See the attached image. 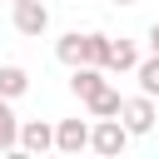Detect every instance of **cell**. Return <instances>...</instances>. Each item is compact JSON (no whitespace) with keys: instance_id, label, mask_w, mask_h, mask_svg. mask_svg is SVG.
<instances>
[{"instance_id":"5","label":"cell","mask_w":159,"mask_h":159,"mask_svg":"<svg viewBox=\"0 0 159 159\" xmlns=\"http://www.w3.org/2000/svg\"><path fill=\"white\" fill-rule=\"evenodd\" d=\"M55 149H60V154L89 149V119H60V124H55Z\"/></svg>"},{"instance_id":"14","label":"cell","mask_w":159,"mask_h":159,"mask_svg":"<svg viewBox=\"0 0 159 159\" xmlns=\"http://www.w3.org/2000/svg\"><path fill=\"white\" fill-rule=\"evenodd\" d=\"M144 40H149V55H159V20H154V25L144 30Z\"/></svg>"},{"instance_id":"1","label":"cell","mask_w":159,"mask_h":159,"mask_svg":"<svg viewBox=\"0 0 159 159\" xmlns=\"http://www.w3.org/2000/svg\"><path fill=\"white\" fill-rule=\"evenodd\" d=\"M129 139H134V134L124 129V119H119V114H109V119H94V124H89V149H94V154H104V159H119V154L129 149Z\"/></svg>"},{"instance_id":"9","label":"cell","mask_w":159,"mask_h":159,"mask_svg":"<svg viewBox=\"0 0 159 159\" xmlns=\"http://www.w3.org/2000/svg\"><path fill=\"white\" fill-rule=\"evenodd\" d=\"M104 60H109V35L104 30H84L80 35V65H99L104 70Z\"/></svg>"},{"instance_id":"13","label":"cell","mask_w":159,"mask_h":159,"mask_svg":"<svg viewBox=\"0 0 159 159\" xmlns=\"http://www.w3.org/2000/svg\"><path fill=\"white\" fill-rule=\"evenodd\" d=\"M55 60L60 65H80V30H70V35L55 40Z\"/></svg>"},{"instance_id":"11","label":"cell","mask_w":159,"mask_h":159,"mask_svg":"<svg viewBox=\"0 0 159 159\" xmlns=\"http://www.w3.org/2000/svg\"><path fill=\"white\" fill-rule=\"evenodd\" d=\"M15 139H20V119H15L10 99H0V154H15Z\"/></svg>"},{"instance_id":"16","label":"cell","mask_w":159,"mask_h":159,"mask_svg":"<svg viewBox=\"0 0 159 159\" xmlns=\"http://www.w3.org/2000/svg\"><path fill=\"white\" fill-rule=\"evenodd\" d=\"M10 5H15V0H10Z\"/></svg>"},{"instance_id":"3","label":"cell","mask_w":159,"mask_h":159,"mask_svg":"<svg viewBox=\"0 0 159 159\" xmlns=\"http://www.w3.org/2000/svg\"><path fill=\"white\" fill-rule=\"evenodd\" d=\"M15 30L25 40H40L50 30V5L45 0H15Z\"/></svg>"},{"instance_id":"2","label":"cell","mask_w":159,"mask_h":159,"mask_svg":"<svg viewBox=\"0 0 159 159\" xmlns=\"http://www.w3.org/2000/svg\"><path fill=\"white\" fill-rule=\"evenodd\" d=\"M119 119H124V129H129V134H149V129H154V119H159L154 94H134V99H124V104H119Z\"/></svg>"},{"instance_id":"7","label":"cell","mask_w":159,"mask_h":159,"mask_svg":"<svg viewBox=\"0 0 159 159\" xmlns=\"http://www.w3.org/2000/svg\"><path fill=\"white\" fill-rule=\"evenodd\" d=\"M99 84H104V70L99 65H70V94L75 99H89Z\"/></svg>"},{"instance_id":"10","label":"cell","mask_w":159,"mask_h":159,"mask_svg":"<svg viewBox=\"0 0 159 159\" xmlns=\"http://www.w3.org/2000/svg\"><path fill=\"white\" fill-rule=\"evenodd\" d=\"M30 89V75H25V65H0V99H20Z\"/></svg>"},{"instance_id":"12","label":"cell","mask_w":159,"mask_h":159,"mask_svg":"<svg viewBox=\"0 0 159 159\" xmlns=\"http://www.w3.org/2000/svg\"><path fill=\"white\" fill-rule=\"evenodd\" d=\"M134 80H139V94H159V55L139 60L134 65Z\"/></svg>"},{"instance_id":"8","label":"cell","mask_w":159,"mask_h":159,"mask_svg":"<svg viewBox=\"0 0 159 159\" xmlns=\"http://www.w3.org/2000/svg\"><path fill=\"white\" fill-rule=\"evenodd\" d=\"M119 104H124V94H119V89H114L109 80H104V84H99V89H94V94L84 99L89 119H109V114H119Z\"/></svg>"},{"instance_id":"6","label":"cell","mask_w":159,"mask_h":159,"mask_svg":"<svg viewBox=\"0 0 159 159\" xmlns=\"http://www.w3.org/2000/svg\"><path fill=\"white\" fill-rule=\"evenodd\" d=\"M134 65H139V45H134V40H109L104 75H134Z\"/></svg>"},{"instance_id":"4","label":"cell","mask_w":159,"mask_h":159,"mask_svg":"<svg viewBox=\"0 0 159 159\" xmlns=\"http://www.w3.org/2000/svg\"><path fill=\"white\" fill-rule=\"evenodd\" d=\"M15 149H25V154H50V149H55V124H45V119H20Z\"/></svg>"},{"instance_id":"15","label":"cell","mask_w":159,"mask_h":159,"mask_svg":"<svg viewBox=\"0 0 159 159\" xmlns=\"http://www.w3.org/2000/svg\"><path fill=\"white\" fill-rule=\"evenodd\" d=\"M109 5H139V0H109Z\"/></svg>"}]
</instances>
